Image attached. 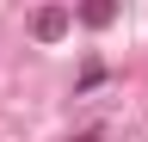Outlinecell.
<instances>
[{
  "label": "cell",
  "mask_w": 148,
  "mask_h": 142,
  "mask_svg": "<svg viewBox=\"0 0 148 142\" xmlns=\"http://www.w3.org/2000/svg\"><path fill=\"white\" fill-rule=\"evenodd\" d=\"M74 142H105V130H80V136H74Z\"/></svg>",
  "instance_id": "7a4b0ae2"
},
{
  "label": "cell",
  "mask_w": 148,
  "mask_h": 142,
  "mask_svg": "<svg viewBox=\"0 0 148 142\" xmlns=\"http://www.w3.org/2000/svg\"><path fill=\"white\" fill-rule=\"evenodd\" d=\"M68 19H74V12H43V19H37V37H62Z\"/></svg>",
  "instance_id": "6da1fadb"
}]
</instances>
